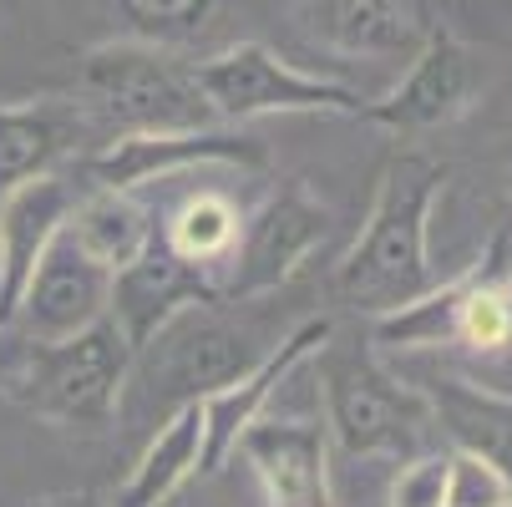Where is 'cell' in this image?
Listing matches in <instances>:
<instances>
[{
	"label": "cell",
	"instance_id": "277c9868",
	"mask_svg": "<svg viewBox=\"0 0 512 507\" xmlns=\"http://www.w3.org/2000/svg\"><path fill=\"white\" fill-rule=\"evenodd\" d=\"M279 340H264L259 320L229 315V305H193V310L173 315L148 345H142L132 355V366H137L142 396L153 406L178 411V406H198L203 396L249 376Z\"/></svg>",
	"mask_w": 512,
	"mask_h": 507
},
{
	"label": "cell",
	"instance_id": "7402d4cb",
	"mask_svg": "<svg viewBox=\"0 0 512 507\" xmlns=\"http://www.w3.org/2000/svg\"><path fill=\"white\" fill-rule=\"evenodd\" d=\"M117 11L148 46H163V41L193 36L208 21L213 0H117Z\"/></svg>",
	"mask_w": 512,
	"mask_h": 507
},
{
	"label": "cell",
	"instance_id": "2e32d148",
	"mask_svg": "<svg viewBox=\"0 0 512 507\" xmlns=\"http://www.w3.org/2000/svg\"><path fill=\"white\" fill-rule=\"evenodd\" d=\"M82 203L77 188V168L61 173H41L21 188H11L0 198V325L11 320L26 279L36 274L41 254L51 249V239L71 224V213Z\"/></svg>",
	"mask_w": 512,
	"mask_h": 507
},
{
	"label": "cell",
	"instance_id": "52a82bcc",
	"mask_svg": "<svg viewBox=\"0 0 512 507\" xmlns=\"http://www.w3.org/2000/svg\"><path fill=\"white\" fill-rule=\"evenodd\" d=\"M193 82L213 112L218 127H244L259 117H289V112H335V117H360L365 97L310 71L289 66L274 56L264 41H239L193 66Z\"/></svg>",
	"mask_w": 512,
	"mask_h": 507
},
{
	"label": "cell",
	"instance_id": "603a6c76",
	"mask_svg": "<svg viewBox=\"0 0 512 507\" xmlns=\"http://www.w3.org/2000/svg\"><path fill=\"white\" fill-rule=\"evenodd\" d=\"M447 467H452V452L442 447H426L416 457H401V472L391 477V492H386V507H447Z\"/></svg>",
	"mask_w": 512,
	"mask_h": 507
},
{
	"label": "cell",
	"instance_id": "e0dca14e",
	"mask_svg": "<svg viewBox=\"0 0 512 507\" xmlns=\"http://www.w3.org/2000/svg\"><path fill=\"white\" fill-rule=\"evenodd\" d=\"M411 386L426 396L447 452L482 457L512 482V391H492L462 371H426Z\"/></svg>",
	"mask_w": 512,
	"mask_h": 507
},
{
	"label": "cell",
	"instance_id": "4316f807",
	"mask_svg": "<svg viewBox=\"0 0 512 507\" xmlns=\"http://www.w3.org/2000/svg\"><path fill=\"white\" fill-rule=\"evenodd\" d=\"M507 507H512V502H507Z\"/></svg>",
	"mask_w": 512,
	"mask_h": 507
},
{
	"label": "cell",
	"instance_id": "484cf974",
	"mask_svg": "<svg viewBox=\"0 0 512 507\" xmlns=\"http://www.w3.org/2000/svg\"><path fill=\"white\" fill-rule=\"evenodd\" d=\"M31 507H107L92 487H82V492H56V497H41V502H31Z\"/></svg>",
	"mask_w": 512,
	"mask_h": 507
},
{
	"label": "cell",
	"instance_id": "44dd1931",
	"mask_svg": "<svg viewBox=\"0 0 512 507\" xmlns=\"http://www.w3.org/2000/svg\"><path fill=\"white\" fill-rule=\"evenodd\" d=\"M153 229H158V219L132 193H97V188H87L77 213H71V234H77L112 274L148 249Z\"/></svg>",
	"mask_w": 512,
	"mask_h": 507
},
{
	"label": "cell",
	"instance_id": "5bb4252c",
	"mask_svg": "<svg viewBox=\"0 0 512 507\" xmlns=\"http://www.w3.org/2000/svg\"><path fill=\"white\" fill-rule=\"evenodd\" d=\"M107 137L97 112L77 97H36V102H0V198L11 188L61 173L82 163L87 142Z\"/></svg>",
	"mask_w": 512,
	"mask_h": 507
},
{
	"label": "cell",
	"instance_id": "4fadbf2b",
	"mask_svg": "<svg viewBox=\"0 0 512 507\" xmlns=\"http://www.w3.org/2000/svg\"><path fill=\"white\" fill-rule=\"evenodd\" d=\"M330 335H335V325H330L325 315L300 320L295 330H289V335L259 360L249 376H239L234 386H224V391H213V396L198 401V416H203V477H213V472L229 467L234 442L244 437V431H249L259 416H269L274 391H279L289 376H295L305 360H315V350H320Z\"/></svg>",
	"mask_w": 512,
	"mask_h": 507
},
{
	"label": "cell",
	"instance_id": "9c48e42d",
	"mask_svg": "<svg viewBox=\"0 0 512 507\" xmlns=\"http://www.w3.org/2000/svg\"><path fill=\"white\" fill-rule=\"evenodd\" d=\"M229 163L244 173L269 168V148L244 127H203V132H148V137H107L97 153L77 163L97 193H137L142 183H163L188 168Z\"/></svg>",
	"mask_w": 512,
	"mask_h": 507
},
{
	"label": "cell",
	"instance_id": "30bf717a",
	"mask_svg": "<svg viewBox=\"0 0 512 507\" xmlns=\"http://www.w3.org/2000/svg\"><path fill=\"white\" fill-rule=\"evenodd\" d=\"M112 279L117 274L66 224L51 239V249L41 254L36 274L26 279L6 330L16 340H26V345H56V340L82 335V330L107 320V310H112Z\"/></svg>",
	"mask_w": 512,
	"mask_h": 507
},
{
	"label": "cell",
	"instance_id": "8992f818",
	"mask_svg": "<svg viewBox=\"0 0 512 507\" xmlns=\"http://www.w3.org/2000/svg\"><path fill=\"white\" fill-rule=\"evenodd\" d=\"M132 381V345L102 320L56 345H26L11 401L66 431H107L122 416V391Z\"/></svg>",
	"mask_w": 512,
	"mask_h": 507
},
{
	"label": "cell",
	"instance_id": "8fae6325",
	"mask_svg": "<svg viewBox=\"0 0 512 507\" xmlns=\"http://www.w3.org/2000/svg\"><path fill=\"white\" fill-rule=\"evenodd\" d=\"M482 87H487V77H482L477 51L462 36H452L447 26H436L421 41V51L406 61V77L386 97L365 102L360 117H371L376 127H386L396 137H426V132L462 122L477 107Z\"/></svg>",
	"mask_w": 512,
	"mask_h": 507
},
{
	"label": "cell",
	"instance_id": "cb8c5ba5",
	"mask_svg": "<svg viewBox=\"0 0 512 507\" xmlns=\"http://www.w3.org/2000/svg\"><path fill=\"white\" fill-rule=\"evenodd\" d=\"M512 502V482L482 462V457H467V452H452V467H447V507H507Z\"/></svg>",
	"mask_w": 512,
	"mask_h": 507
},
{
	"label": "cell",
	"instance_id": "3957f363",
	"mask_svg": "<svg viewBox=\"0 0 512 507\" xmlns=\"http://www.w3.org/2000/svg\"><path fill=\"white\" fill-rule=\"evenodd\" d=\"M335 340V335H330ZM320 345V391H325V431L345 457H416L436 437L426 396L396 376L371 345Z\"/></svg>",
	"mask_w": 512,
	"mask_h": 507
},
{
	"label": "cell",
	"instance_id": "ffe728a7",
	"mask_svg": "<svg viewBox=\"0 0 512 507\" xmlns=\"http://www.w3.org/2000/svg\"><path fill=\"white\" fill-rule=\"evenodd\" d=\"M158 229H163V239H168V249H173L178 259H188V264H198L208 279H218V269L229 264V254H234V244H239V234H244V213H239L234 198L213 193V188H198V193H188V198L168 213V224H158ZM213 289H218V284H213Z\"/></svg>",
	"mask_w": 512,
	"mask_h": 507
},
{
	"label": "cell",
	"instance_id": "ac0fdd59",
	"mask_svg": "<svg viewBox=\"0 0 512 507\" xmlns=\"http://www.w3.org/2000/svg\"><path fill=\"white\" fill-rule=\"evenodd\" d=\"M310 26L340 56L411 61L436 31V16L426 0H315Z\"/></svg>",
	"mask_w": 512,
	"mask_h": 507
},
{
	"label": "cell",
	"instance_id": "6da1fadb",
	"mask_svg": "<svg viewBox=\"0 0 512 507\" xmlns=\"http://www.w3.org/2000/svg\"><path fill=\"white\" fill-rule=\"evenodd\" d=\"M381 350H457L462 376L512 391V224H502L482 259L436 279L421 300L371 320Z\"/></svg>",
	"mask_w": 512,
	"mask_h": 507
},
{
	"label": "cell",
	"instance_id": "d6986e66",
	"mask_svg": "<svg viewBox=\"0 0 512 507\" xmlns=\"http://www.w3.org/2000/svg\"><path fill=\"white\" fill-rule=\"evenodd\" d=\"M193 477H203V416H198V406H178L153 431V442L142 447V457L127 472V482L117 487L112 507H163Z\"/></svg>",
	"mask_w": 512,
	"mask_h": 507
},
{
	"label": "cell",
	"instance_id": "ba28073f",
	"mask_svg": "<svg viewBox=\"0 0 512 507\" xmlns=\"http://www.w3.org/2000/svg\"><path fill=\"white\" fill-rule=\"evenodd\" d=\"M330 234V208L300 183L284 178L249 219L244 234L229 254V264L218 269V305H254L274 289H284L300 274V264L325 244Z\"/></svg>",
	"mask_w": 512,
	"mask_h": 507
},
{
	"label": "cell",
	"instance_id": "d4e9b609",
	"mask_svg": "<svg viewBox=\"0 0 512 507\" xmlns=\"http://www.w3.org/2000/svg\"><path fill=\"white\" fill-rule=\"evenodd\" d=\"M21 355H26V340H16L6 325H0V401H11V386H16V371H21Z\"/></svg>",
	"mask_w": 512,
	"mask_h": 507
},
{
	"label": "cell",
	"instance_id": "5b68a950",
	"mask_svg": "<svg viewBox=\"0 0 512 507\" xmlns=\"http://www.w3.org/2000/svg\"><path fill=\"white\" fill-rule=\"evenodd\" d=\"M82 92L107 137H148V132H203L218 127L193 66L148 41H107L82 61Z\"/></svg>",
	"mask_w": 512,
	"mask_h": 507
},
{
	"label": "cell",
	"instance_id": "7c38bea8",
	"mask_svg": "<svg viewBox=\"0 0 512 507\" xmlns=\"http://www.w3.org/2000/svg\"><path fill=\"white\" fill-rule=\"evenodd\" d=\"M234 457L254 472L264 507H335L325 421L259 416L234 442Z\"/></svg>",
	"mask_w": 512,
	"mask_h": 507
},
{
	"label": "cell",
	"instance_id": "9a60e30c",
	"mask_svg": "<svg viewBox=\"0 0 512 507\" xmlns=\"http://www.w3.org/2000/svg\"><path fill=\"white\" fill-rule=\"evenodd\" d=\"M193 305H218L213 279H208L198 264L178 259V254L168 249L163 229H153L148 249H142L132 264L117 269L107 320L127 335V345H132V355H137L173 315H183V310H193Z\"/></svg>",
	"mask_w": 512,
	"mask_h": 507
},
{
	"label": "cell",
	"instance_id": "7a4b0ae2",
	"mask_svg": "<svg viewBox=\"0 0 512 507\" xmlns=\"http://www.w3.org/2000/svg\"><path fill=\"white\" fill-rule=\"evenodd\" d=\"M442 188H447V163L421 148H406L386 163L371 213H365L345 259L335 264V295L355 315L381 320L421 300L436 284L426 229H431V208L442 198Z\"/></svg>",
	"mask_w": 512,
	"mask_h": 507
}]
</instances>
